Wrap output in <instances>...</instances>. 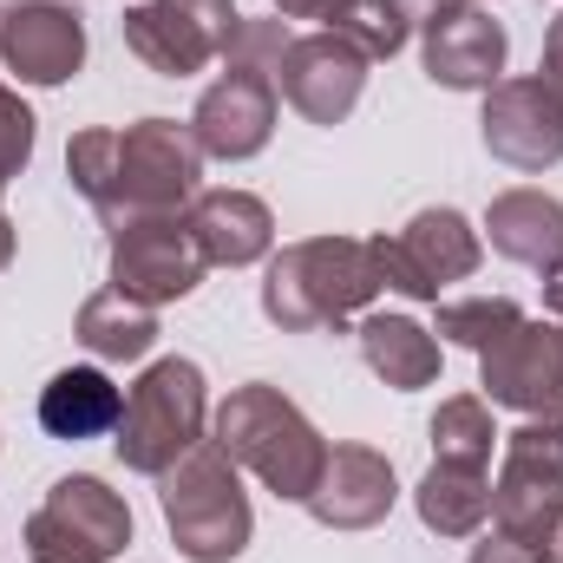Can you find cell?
<instances>
[{"mask_svg":"<svg viewBox=\"0 0 563 563\" xmlns=\"http://www.w3.org/2000/svg\"><path fill=\"white\" fill-rule=\"evenodd\" d=\"M66 177L99 210V223L119 230L132 217H177L197 197L203 151L177 119H139L125 132L86 125L66 144Z\"/></svg>","mask_w":563,"mask_h":563,"instance_id":"obj_1","label":"cell"},{"mask_svg":"<svg viewBox=\"0 0 563 563\" xmlns=\"http://www.w3.org/2000/svg\"><path fill=\"white\" fill-rule=\"evenodd\" d=\"M380 263L374 243L361 236H308L269 256L263 269V314L282 334H321V328H347L374 295H380Z\"/></svg>","mask_w":563,"mask_h":563,"instance_id":"obj_2","label":"cell"},{"mask_svg":"<svg viewBox=\"0 0 563 563\" xmlns=\"http://www.w3.org/2000/svg\"><path fill=\"white\" fill-rule=\"evenodd\" d=\"M217 452L236 472H256L282 505H308V492L328 465V439L269 380H250L217 407Z\"/></svg>","mask_w":563,"mask_h":563,"instance_id":"obj_3","label":"cell"},{"mask_svg":"<svg viewBox=\"0 0 563 563\" xmlns=\"http://www.w3.org/2000/svg\"><path fill=\"white\" fill-rule=\"evenodd\" d=\"M157 505H164V531L190 563H230L250 551L256 511L250 492L236 478V465L217 452V439L190 445L164 478H157Z\"/></svg>","mask_w":563,"mask_h":563,"instance_id":"obj_4","label":"cell"},{"mask_svg":"<svg viewBox=\"0 0 563 563\" xmlns=\"http://www.w3.org/2000/svg\"><path fill=\"white\" fill-rule=\"evenodd\" d=\"M203 420H210V394H203V367L184 354H164L139 374V387L125 394V413L112 432V452L125 472L164 478L190 445H203Z\"/></svg>","mask_w":563,"mask_h":563,"instance_id":"obj_5","label":"cell"},{"mask_svg":"<svg viewBox=\"0 0 563 563\" xmlns=\"http://www.w3.org/2000/svg\"><path fill=\"white\" fill-rule=\"evenodd\" d=\"M498 445H505V465L492 485V525L551 558L563 525V413H538L518 432H505Z\"/></svg>","mask_w":563,"mask_h":563,"instance_id":"obj_6","label":"cell"},{"mask_svg":"<svg viewBox=\"0 0 563 563\" xmlns=\"http://www.w3.org/2000/svg\"><path fill=\"white\" fill-rule=\"evenodd\" d=\"M125 544H132V505L92 472L59 478L40 498V511L26 518V558L33 563H112Z\"/></svg>","mask_w":563,"mask_h":563,"instance_id":"obj_7","label":"cell"},{"mask_svg":"<svg viewBox=\"0 0 563 563\" xmlns=\"http://www.w3.org/2000/svg\"><path fill=\"white\" fill-rule=\"evenodd\" d=\"M236 26V0H139L125 13V46L157 79H197L203 66L230 59Z\"/></svg>","mask_w":563,"mask_h":563,"instance_id":"obj_8","label":"cell"},{"mask_svg":"<svg viewBox=\"0 0 563 563\" xmlns=\"http://www.w3.org/2000/svg\"><path fill=\"white\" fill-rule=\"evenodd\" d=\"M374 263H380V282L400 288L407 301H439L445 282L478 276L485 243H478V230H472L459 210L439 203V210H420L407 230L374 236Z\"/></svg>","mask_w":563,"mask_h":563,"instance_id":"obj_9","label":"cell"},{"mask_svg":"<svg viewBox=\"0 0 563 563\" xmlns=\"http://www.w3.org/2000/svg\"><path fill=\"white\" fill-rule=\"evenodd\" d=\"M203 269L210 263L197 256L184 217H132V223L112 230V288L144 301V308L184 301L203 282Z\"/></svg>","mask_w":563,"mask_h":563,"instance_id":"obj_10","label":"cell"},{"mask_svg":"<svg viewBox=\"0 0 563 563\" xmlns=\"http://www.w3.org/2000/svg\"><path fill=\"white\" fill-rule=\"evenodd\" d=\"M276 112H282V92H276V73H256V66H223L197 112H190V139L203 157H223V164H243L256 157L263 144L276 139Z\"/></svg>","mask_w":563,"mask_h":563,"instance_id":"obj_11","label":"cell"},{"mask_svg":"<svg viewBox=\"0 0 563 563\" xmlns=\"http://www.w3.org/2000/svg\"><path fill=\"white\" fill-rule=\"evenodd\" d=\"M478 387L492 407L525 420L563 413V321H518L505 341H492L478 354Z\"/></svg>","mask_w":563,"mask_h":563,"instance_id":"obj_12","label":"cell"},{"mask_svg":"<svg viewBox=\"0 0 563 563\" xmlns=\"http://www.w3.org/2000/svg\"><path fill=\"white\" fill-rule=\"evenodd\" d=\"M478 139L511 170H551L563 164V99L544 79H498L485 92Z\"/></svg>","mask_w":563,"mask_h":563,"instance_id":"obj_13","label":"cell"},{"mask_svg":"<svg viewBox=\"0 0 563 563\" xmlns=\"http://www.w3.org/2000/svg\"><path fill=\"white\" fill-rule=\"evenodd\" d=\"M276 92L308 125H341L367 92V59L334 33H295L276 66Z\"/></svg>","mask_w":563,"mask_h":563,"instance_id":"obj_14","label":"cell"},{"mask_svg":"<svg viewBox=\"0 0 563 563\" xmlns=\"http://www.w3.org/2000/svg\"><path fill=\"white\" fill-rule=\"evenodd\" d=\"M0 59L20 86H66L86 66V20L66 0H20L0 13Z\"/></svg>","mask_w":563,"mask_h":563,"instance_id":"obj_15","label":"cell"},{"mask_svg":"<svg viewBox=\"0 0 563 563\" xmlns=\"http://www.w3.org/2000/svg\"><path fill=\"white\" fill-rule=\"evenodd\" d=\"M400 498L394 459L374 445H328V465L308 492V518L328 531H374Z\"/></svg>","mask_w":563,"mask_h":563,"instance_id":"obj_16","label":"cell"},{"mask_svg":"<svg viewBox=\"0 0 563 563\" xmlns=\"http://www.w3.org/2000/svg\"><path fill=\"white\" fill-rule=\"evenodd\" d=\"M505 59H511V33L485 7H459L445 20H432L420 40L426 79L445 92H492L505 79Z\"/></svg>","mask_w":563,"mask_h":563,"instance_id":"obj_17","label":"cell"},{"mask_svg":"<svg viewBox=\"0 0 563 563\" xmlns=\"http://www.w3.org/2000/svg\"><path fill=\"white\" fill-rule=\"evenodd\" d=\"M184 223L210 269H250L276 250V210L256 190H197Z\"/></svg>","mask_w":563,"mask_h":563,"instance_id":"obj_18","label":"cell"},{"mask_svg":"<svg viewBox=\"0 0 563 563\" xmlns=\"http://www.w3.org/2000/svg\"><path fill=\"white\" fill-rule=\"evenodd\" d=\"M485 236L505 263H525V269L551 276L563 263V203L544 197V190H505L485 210Z\"/></svg>","mask_w":563,"mask_h":563,"instance_id":"obj_19","label":"cell"},{"mask_svg":"<svg viewBox=\"0 0 563 563\" xmlns=\"http://www.w3.org/2000/svg\"><path fill=\"white\" fill-rule=\"evenodd\" d=\"M354 341H361V361L394 387V394H420L439 380V334L420 328L413 314H367L361 328H354Z\"/></svg>","mask_w":563,"mask_h":563,"instance_id":"obj_20","label":"cell"},{"mask_svg":"<svg viewBox=\"0 0 563 563\" xmlns=\"http://www.w3.org/2000/svg\"><path fill=\"white\" fill-rule=\"evenodd\" d=\"M413 511L432 538H478L492 525V478L485 465H459V459H432V472L413 492Z\"/></svg>","mask_w":563,"mask_h":563,"instance_id":"obj_21","label":"cell"},{"mask_svg":"<svg viewBox=\"0 0 563 563\" xmlns=\"http://www.w3.org/2000/svg\"><path fill=\"white\" fill-rule=\"evenodd\" d=\"M125 413V394L99 374V367H59L46 387H40V426L53 439H99V432H119Z\"/></svg>","mask_w":563,"mask_h":563,"instance_id":"obj_22","label":"cell"},{"mask_svg":"<svg viewBox=\"0 0 563 563\" xmlns=\"http://www.w3.org/2000/svg\"><path fill=\"white\" fill-rule=\"evenodd\" d=\"M73 334H79V347L92 361H144L157 347V308H144L119 288H99V295L79 301Z\"/></svg>","mask_w":563,"mask_h":563,"instance_id":"obj_23","label":"cell"},{"mask_svg":"<svg viewBox=\"0 0 563 563\" xmlns=\"http://www.w3.org/2000/svg\"><path fill=\"white\" fill-rule=\"evenodd\" d=\"M314 20H321V33L347 40L367 66H374V59H394V53L407 46V33H413V26H407L387 0H328Z\"/></svg>","mask_w":563,"mask_h":563,"instance_id":"obj_24","label":"cell"},{"mask_svg":"<svg viewBox=\"0 0 563 563\" xmlns=\"http://www.w3.org/2000/svg\"><path fill=\"white\" fill-rule=\"evenodd\" d=\"M432 452L439 459H459V465H492V445L505 439L498 426H492V400L485 394H459V400H439V413H432Z\"/></svg>","mask_w":563,"mask_h":563,"instance_id":"obj_25","label":"cell"},{"mask_svg":"<svg viewBox=\"0 0 563 563\" xmlns=\"http://www.w3.org/2000/svg\"><path fill=\"white\" fill-rule=\"evenodd\" d=\"M518 321H525V308H518L511 295H465V301H439L432 334H439V341H452V347L485 354V347H492V341H505Z\"/></svg>","mask_w":563,"mask_h":563,"instance_id":"obj_26","label":"cell"},{"mask_svg":"<svg viewBox=\"0 0 563 563\" xmlns=\"http://www.w3.org/2000/svg\"><path fill=\"white\" fill-rule=\"evenodd\" d=\"M288 20L282 13H263V20H243L236 26V40H230V59L223 66H256V73H276L282 53H288Z\"/></svg>","mask_w":563,"mask_h":563,"instance_id":"obj_27","label":"cell"},{"mask_svg":"<svg viewBox=\"0 0 563 563\" xmlns=\"http://www.w3.org/2000/svg\"><path fill=\"white\" fill-rule=\"evenodd\" d=\"M33 139H40V125H33V112H26V99H20L13 86H0V190L26 170Z\"/></svg>","mask_w":563,"mask_h":563,"instance_id":"obj_28","label":"cell"},{"mask_svg":"<svg viewBox=\"0 0 563 563\" xmlns=\"http://www.w3.org/2000/svg\"><path fill=\"white\" fill-rule=\"evenodd\" d=\"M472 563H551V558L531 551V544H518V538H505V531H492L485 544H472Z\"/></svg>","mask_w":563,"mask_h":563,"instance_id":"obj_29","label":"cell"},{"mask_svg":"<svg viewBox=\"0 0 563 563\" xmlns=\"http://www.w3.org/2000/svg\"><path fill=\"white\" fill-rule=\"evenodd\" d=\"M407 26H432V20H445V13H459V7H472V0H387Z\"/></svg>","mask_w":563,"mask_h":563,"instance_id":"obj_30","label":"cell"},{"mask_svg":"<svg viewBox=\"0 0 563 563\" xmlns=\"http://www.w3.org/2000/svg\"><path fill=\"white\" fill-rule=\"evenodd\" d=\"M538 79H544V86L563 99V13L544 26V66H538Z\"/></svg>","mask_w":563,"mask_h":563,"instance_id":"obj_31","label":"cell"},{"mask_svg":"<svg viewBox=\"0 0 563 563\" xmlns=\"http://www.w3.org/2000/svg\"><path fill=\"white\" fill-rule=\"evenodd\" d=\"M321 7H328V0H276V13H282V20H314Z\"/></svg>","mask_w":563,"mask_h":563,"instance_id":"obj_32","label":"cell"},{"mask_svg":"<svg viewBox=\"0 0 563 563\" xmlns=\"http://www.w3.org/2000/svg\"><path fill=\"white\" fill-rule=\"evenodd\" d=\"M544 308H551V314L563 321V263L551 269V276H544Z\"/></svg>","mask_w":563,"mask_h":563,"instance_id":"obj_33","label":"cell"},{"mask_svg":"<svg viewBox=\"0 0 563 563\" xmlns=\"http://www.w3.org/2000/svg\"><path fill=\"white\" fill-rule=\"evenodd\" d=\"M13 250H20V236H13V217H7V210H0V269H7V263H13Z\"/></svg>","mask_w":563,"mask_h":563,"instance_id":"obj_34","label":"cell"},{"mask_svg":"<svg viewBox=\"0 0 563 563\" xmlns=\"http://www.w3.org/2000/svg\"><path fill=\"white\" fill-rule=\"evenodd\" d=\"M551 558H558V563H563V525H558V544H551Z\"/></svg>","mask_w":563,"mask_h":563,"instance_id":"obj_35","label":"cell"}]
</instances>
